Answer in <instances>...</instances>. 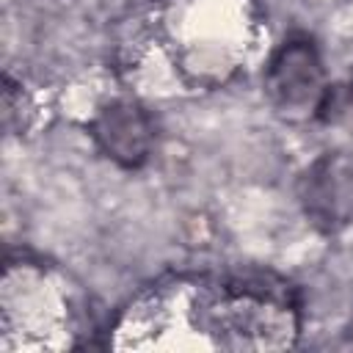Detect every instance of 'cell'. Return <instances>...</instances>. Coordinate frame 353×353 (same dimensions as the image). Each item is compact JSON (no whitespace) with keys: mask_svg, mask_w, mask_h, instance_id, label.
I'll use <instances>...</instances> for the list:
<instances>
[{"mask_svg":"<svg viewBox=\"0 0 353 353\" xmlns=\"http://www.w3.org/2000/svg\"><path fill=\"white\" fill-rule=\"evenodd\" d=\"M298 196L306 218L323 229L336 232L353 221V163L342 152L317 157L301 176Z\"/></svg>","mask_w":353,"mask_h":353,"instance_id":"cell-2","label":"cell"},{"mask_svg":"<svg viewBox=\"0 0 353 353\" xmlns=\"http://www.w3.org/2000/svg\"><path fill=\"white\" fill-rule=\"evenodd\" d=\"M350 91H353V74H350Z\"/></svg>","mask_w":353,"mask_h":353,"instance_id":"cell-4","label":"cell"},{"mask_svg":"<svg viewBox=\"0 0 353 353\" xmlns=\"http://www.w3.org/2000/svg\"><path fill=\"white\" fill-rule=\"evenodd\" d=\"M265 94L287 121L314 119L325 108V66L309 39H290L273 52L265 72Z\"/></svg>","mask_w":353,"mask_h":353,"instance_id":"cell-1","label":"cell"},{"mask_svg":"<svg viewBox=\"0 0 353 353\" xmlns=\"http://www.w3.org/2000/svg\"><path fill=\"white\" fill-rule=\"evenodd\" d=\"M91 132L102 154L124 168L143 165L154 146V130L146 110L130 99H116L105 105L97 113Z\"/></svg>","mask_w":353,"mask_h":353,"instance_id":"cell-3","label":"cell"}]
</instances>
